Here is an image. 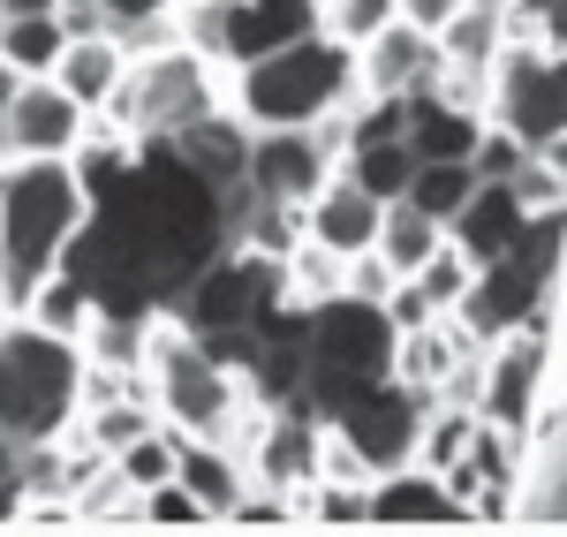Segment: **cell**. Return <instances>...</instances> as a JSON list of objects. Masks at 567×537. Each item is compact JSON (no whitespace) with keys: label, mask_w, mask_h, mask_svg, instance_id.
Segmentation results:
<instances>
[{"label":"cell","mask_w":567,"mask_h":537,"mask_svg":"<svg viewBox=\"0 0 567 537\" xmlns=\"http://www.w3.org/2000/svg\"><path fill=\"white\" fill-rule=\"evenodd\" d=\"M326 175H333V152L318 144V130H250V175H243L250 197L303 205Z\"/></svg>","instance_id":"obj_9"},{"label":"cell","mask_w":567,"mask_h":537,"mask_svg":"<svg viewBox=\"0 0 567 537\" xmlns=\"http://www.w3.org/2000/svg\"><path fill=\"white\" fill-rule=\"evenodd\" d=\"M91 311H99V296H91L69 266H53L39 288H31V303H23V318H31V326H45L53 341H84Z\"/></svg>","instance_id":"obj_16"},{"label":"cell","mask_w":567,"mask_h":537,"mask_svg":"<svg viewBox=\"0 0 567 537\" xmlns=\"http://www.w3.org/2000/svg\"><path fill=\"white\" fill-rule=\"evenodd\" d=\"M393 280H401V272H393L386 258H379V250H355V258H349V272H341V296L386 303V296H393Z\"/></svg>","instance_id":"obj_24"},{"label":"cell","mask_w":567,"mask_h":537,"mask_svg":"<svg viewBox=\"0 0 567 537\" xmlns=\"http://www.w3.org/2000/svg\"><path fill=\"white\" fill-rule=\"evenodd\" d=\"M69 31H106V0H53Z\"/></svg>","instance_id":"obj_27"},{"label":"cell","mask_w":567,"mask_h":537,"mask_svg":"<svg viewBox=\"0 0 567 537\" xmlns=\"http://www.w3.org/2000/svg\"><path fill=\"white\" fill-rule=\"evenodd\" d=\"M114 469L130 477V493H144V485H159V477H175V432H167V424L136 432L130 447H114Z\"/></svg>","instance_id":"obj_22"},{"label":"cell","mask_w":567,"mask_h":537,"mask_svg":"<svg viewBox=\"0 0 567 537\" xmlns=\"http://www.w3.org/2000/svg\"><path fill=\"white\" fill-rule=\"evenodd\" d=\"M432 76H439V39L416 31V23H401V16L355 45V91L363 99H416Z\"/></svg>","instance_id":"obj_10"},{"label":"cell","mask_w":567,"mask_h":537,"mask_svg":"<svg viewBox=\"0 0 567 537\" xmlns=\"http://www.w3.org/2000/svg\"><path fill=\"white\" fill-rule=\"evenodd\" d=\"M175 477L213 507V523H227V507L250 493V462L227 447V440H182L175 432Z\"/></svg>","instance_id":"obj_14"},{"label":"cell","mask_w":567,"mask_h":537,"mask_svg":"<svg viewBox=\"0 0 567 537\" xmlns=\"http://www.w3.org/2000/svg\"><path fill=\"white\" fill-rule=\"evenodd\" d=\"M136 523H144V530H219L213 507L189 493L182 477H159V485H144V493H136Z\"/></svg>","instance_id":"obj_20"},{"label":"cell","mask_w":567,"mask_h":537,"mask_svg":"<svg viewBox=\"0 0 567 537\" xmlns=\"http://www.w3.org/2000/svg\"><path fill=\"white\" fill-rule=\"evenodd\" d=\"M454 8H462V0H393V16H401V23H416V31H439Z\"/></svg>","instance_id":"obj_26"},{"label":"cell","mask_w":567,"mask_h":537,"mask_svg":"<svg viewBox=\"0 0 567 537\" xmlns=\"http://www.w3.org/2000/svg\"><path fill=\"white\" fill-rule=\"evenodd\" d=\"M91 122H99V114H84L53 76H23L8 122H0V130H8V159H69V152L84 144Z\"/></svg>","instance_id":"obj_8"},{"label":"cell","mask_w":567,"mask_h":537,"mask_svg":"<svg viewBox=\"0 0 567 537\" xmlns=\"http://www.w3.org/2000/svg\"><path fill=\"white\" fill-rule=\"evenodd\" d=\"M341 99H355V45L326 39L318 23L296 31V39H280L258 61L227 69V106L250 130H310Z\"/></svg>","instance_id":"obj_2"},{"label":"cell","mask_w":567,"mask_h":537,"mask_svg":"<svg viewBox=\"0 0 567 537\" xmlns=\"http://www.w3.org/2000/svg\"><path fill=\"white\" fill-rule=\"evenodd\" d=\"M379 220H386V205H379L355 175H341V167L303 197V235H310V242H326L333 258L371 250V242H379Z\"/></svg>","instance_id":"obj_11"},{"label":"cell","mask_w":567,"mask_h":537,"mask_svg":"<svg viewBox=\"0 0 567 537\" xmlns=\"http://www.w3.org/2000/svg\"><path fill=\"white\" fill-rule=\"evenodd\" d=\"M182 0H106V31L122 39V31H136V23H159V16H175Z\"/></svg>","instance_id":"obj_25"},{"label":"cell","mask_w":567,"mask_h":537,"mask_svg":"<svg viewBox=\"0 0 567 537\" xmlns=\"http://www.w3.org/2000/svg\"><path fill=\"white\" fill-rule=\"evenodd\" d=\"M122 69H130V45L114 39V31H69L61 61H53V84L69 91L84 114H106V99H114V84H122Z\"/></svg>","instance_id":"obj_13"},{"label":"cell","mask_w":567,"mask_h":537,"mask_svg":"<svg viewBox=\"0 0 567 537\" xmlns=\"http://www.w3.org/2000/svg\"><path fill=\"white\" fill-rule=\"evenodd\" d=\"M84 213L91 197L69 159H0V303L8 318H23L31 288L61 266Z\"/></svg>","instance_id":"obj_1"},{"label":"cell","mask_w":567,"mask_h":537,"mask_svg":"<svg viewBox=\"0 0 567 537\" xmlns=\"http://www.w3.org/2000/svg\"><path fill=\"white\" fill-rule=\"evenodd\" d=\"M213 106H227L219 69L205 53H189V45H167V53H130V69H122V84H114L99 122H114L122 136L144 144V136H182Z\"/></svg>","instance_id":"obj_5"},{"label":"cell","mask_w":567,"mask_h":537,"mask_svg":"<svg viewBox=\"0 0 567 537\" xmlns=\"http://www.w3.org/2000/svg\"><path fill=\"white\" fill-rule=\"evenodd\" d=\"M439 242H446V220L416 213L409 197H393V205H386V220H379V242H371V250H379V258H386V266L401 272V280H409V272L424 266Z\"/></svg>","instance_id":"obj_17"},{"label":"cell","mask_w":567,"mask_h":537,"mask_svg":"<svg viewBox=\"0 0 567 537\" xmlns=\"http://www.w3.org/2000/svg\"><path fill=\"white\" fill-rule=\"evenodd\" d=\"M288 8H310V0H288Z\"/></svg>","instance_id":"obj_31"},{"label":"cell","mask_w":567,"mask_h":537,"mask_svg":"<svg viewBox=\"0 0 567 537\" xmlns=\"http://www.w3.org/2000/svg\"><path fill=\"white\" fill-rule=\"evenodd\" d=\"M39 8H53V0H0V23L8 16H39Z\"/></svg>","instance_id":"obj_29"},{"label":"cell","mask_w":567,"mask_h":537,"mask_svg":"<svg viewBox=\"0 0 567 537\" xmlns=\"http://www.w3.org/2000/svg\"><path fill=\"white\" fill-rule=\"evenodd\" d=\"M16 91H23V69L0 53V122H8V106H16Z\"/></svg>","instance_id":"obj_28"},{"label":"cell","mask_w":567,"mask_h":537,"mask_svg":"<svg viewBox=\"0 0 567 537\" xmlns=\"http://www.w3.org/2000/svg\"><path fill=\"white\" fill-rule=\"evenodd\" d=\"M61 45H69V23H61V8H39V16H8V23H0V53H8L23 76H53Z\"/></svg>","instance_id":"obj_18"},{"label":"cell","mask_w":567,"mask_h":537,"mask_svg":"<svg viewBox=\"0 0 567 537\" xmlns=\"http://www.w3.org/2000/svg\"><path fill=\"white\" fill-rule=\"evenodd\" d=\"M144 386H152V409L159 424L182 432V440H243L258 394L227 371V363L182 326V318H152V341H144Z\"/></svg>","instance_id":"obj_3"},{"label":"cell","mask_w":567,"mask_h":537,"mask_svg":"<svg viewBox=\"0 0 567 537\" xmlns=\"http://www.w3.org/2000/svg\"><path fill=\"white\" fill-rule=\"evenodd\" d=\"M477 8H515V0H477Z\"/></svg>","instance_id":"obj_30"},{"label":"cell","mask_w":567,"mask_h":537,"mask_svg":"<svg viewBox=\"0 0 567 537\" xmlns=\"http://www.w3.org/2000/svg\"><path fill=\"white\" fill-rule=\"evenodd\" d=\"M0 318H8V303H0Z\"/></svg>","instance_id":"obj_32"},{"label":"cell","mask_w":567,"mask_h":537,"mask_svg":"<svg viewBox=\"0 0 567 537\" xmlns=\"http://www.w3.org/2000/svg\"><path fill=\"white\" fill-rule=\"evenodd\" d=\"M409 280H416V288L432 296V311H462V296H470L477 266H470V258H462L454 242H439V250H432V258H424L416 272H409Z\"/></svg>","instance_id":"obj_23"},{"label":"cell","mask_w":567,"mask_h":537,"mask_svg":"<svg viewBox=\"0 0 567 537\" xmlns=\"http://www.w3.org/2000/svg\"><path fill=\"white\" fill-rule=\"evenodd\" d=\"M84 349L53 341L31 318H0V440H53L76 424Z\"/></svg>","instance_id":"obj_4"},{"label":"cell","mask_w":567,"mask_h":537,"mask_svg":"<svg viewBox=\"0 0 567 537\" xmlns=\"http://www.w3.org/2000/svg\"><path fill=\"white\" fill-rule=\"evenodd\" d=\"M310 16H318L326 39L363 45L371 31H386V23H393V0H310Z\"/></svg>","instance_id":"obj_21"},{"label":"cell","mask_w":567,"mask_h":537,"mask_svg":"<svg viewBox=\"0 0 567 537\" xmlns=\"http://www.w3.org/2000/svg\"><path fill=\"white\" fill-rule=\"evenodd\" d=\"M363 523L371 530H470L477 515L462 507V493L439 469L409 462V469H386V477L363 485Z\"/></svg>","instance_id":"obj_6"},{"label":"cell","mask_w":567,"mask_h":537,"mask_svg":"<svg viewBox=\"0 0 567 537\" xmlns=\"http://www.w3.org/2000/svg\"><path fill=\"white\" fill-rule=\"evenodd\" d=\"M529 220H537V213H529L507 182H477V189H470V205L446 220V242H454L470 266H492V258H507V250L523 242Z\"/></svg>","instance_id":"obj_12"},{"label":"cell","mask_w":567,"mask_h":537,"mask_svg":"<svg viewBox=\"0 0 567 537\" xmlns=\"http://www.w3.org/2000/svg\"><path fill=\"white\" fill-rule=\"evenodd\" d=\"M537 379H545V349H537V333H523V326L492 333L484 371H477V416L523 440L529 416H537Z\"/></svg>","instance_id":"obj_7"},{"label":"cell","mask_w":567,"mask_h":537,"mask_svg":"<svg viewBox=\"0 0 567 537\" xmlns=\"http://www.w3.org/2000/svg\"><path fill=\"white\" fill-rule=\"evenodd\" d=\"M341 175H355L379 205H393L409 189V175H416V144L409 136H355L349 152H341Z\"/></svg>","instance_id":"obj_15"},{"label":"cell","mask_w":567,"mask_h":537,"mask_svg":"<svg viewBox=\"0 0 567 537\" xmlns=\"http://www.w3.org/2000/svg\"><path fill=\"white\" fill-rule=\"evenodd\" d=\"M470 189H477V167L470 159H416V175H409V205L416 213H432V220H454L462 205H470Z\"/></svg>","instance_id":"obj_19"}]
</instances>
